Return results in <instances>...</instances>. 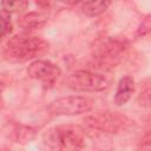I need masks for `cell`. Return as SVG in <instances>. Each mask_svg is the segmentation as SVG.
<instances>
[{"instance_id":"obj_1","label":"cell","mask_w":151,"mask_h":151,"mask_svg":"<svg viewBox=\"0 0 151 151\" xmlns=\"http://www.w3.org/2000/svg\"><path fill=\"white\" fill-rule=\"evenodd\" d=\"M48 44L41 38L18 34L11 38L4 48L5 59L13 63H24L47 52Z\"/></svg>"},{"instance_id":"obj_2","label":"cell","mask_w":151,"mask_h":151,"mask_svg":"<svg viewBox=\"0 0 151 151\" xmlns=\"http://www.w3.org/2000/svg\"><path fill=\"white\" fill-rule=\"evenodd\" d=\"M44 143L53 150H79L84 147V132L73 125H61L47 130Z\"/></svg>"},{"instance_id":"obj_3","label":"cell","mask_w":151,"mask_h":151,"mask_svg":"<svg viewBox=\"0 0 151 151\" xmlns=\"http://www.w3.org/2000/svg\"><path fill=\"white\" fill-rule=\"evenodd\" d=\"M123 42L113 39H106L98 44L93 50L92 54V65L99 70H111L113 68L124 53Z\"/></svg>"},{"instance_id":"obj_4","label":"cell","mask_w":151,"mask_h":151,"mask_svg":"<svg viewBox=\"0 0 151 151\" xmlns=\"http://www.w3.org/2000/svg\"><path fill=\"white\" fill-rule=\"evenodd\" d=\"M66 84L71 90L74 91L99 92L106 90L110 86V80L100 73L90 71H76L67 77Z\"/></svg>"},{"instance_id":"obj_5","label":"cell","mask_w":151,"mask_h":151,"mask_svg":"<svg viewBox=\"0 0 151 151\" xmlns=\"http://www.w3.org/2000/svg\"><path fill=\"white\" fill-rule=\"evenodd\" d=\"M93 101L87 97L70 96L63 97L53 100L48 105V111L52 114H64V116H78L87 113L92 110Z\"/></svg>"},{"instance_id":"obj_6","label":"cell","mask_w":151,"mask_h":151,"mask_svg":"<svg viewBox=\"0 0 151 151\" xmlns=\"http://www.w3.org/2000/svg\"><path fill=\"white\" fill-rule=\"evenodd\" d=\"M60 72L61 71L57 65L46 60H35L27 68V74L31 78L45 84H52L60 76Z\"/></svg>"},{"instance_id":"obj_7","label":"cell","mask_w":151,"mask_h":151,"mask_svg":"<svg viewBox=\"0 0 151 151\" xmlns=\"http://www.w3.org/2000/svg\"><path fill=\"white\" fill-rule=\"evenodd\" d=\"M133 91H134V80L132 79V77L130 76L123 77L118 83V87L114 96V103L118 106L126 104L130 100Z\"/></svg>"},{"instance_id":"obj_8","label":"cell","mask_w":151,"mask_h":151,"mask_svg":"<svg viewBox=\"0 0 151 151\" xmlns=\"http://www.w3.org/2000/svg\"><path fill=\"white\" fill-rule=\"evenodd\" d=\"M111 4V0H86L83 5V13L87 17H97L104 13Z\"/></svg>"},{"instance_id":"obj_9","label":"cell","mask_w":151,"mask_h":151,"mask_svg":"<svg viewBox=\"0 0 151 151\" xmlns=\"http://www.w3.org/2000/svg\"><path fill=\"white\" fill-rule=\"evenodd\" d=\"M46 21V15L42 13H29L20 19V25L24 28H33L44 25Z\"/></svg>"},{"instance_id":"obj_10","label":"cell","mask_w":151,"mask_h":151,"mask_svg":"<svg viewBox=\"0 0 151 151\" xmlns=\"http://www.w3.org/2000/svg\"><path fill=\"white\" fill-rule=\"evenodd\" d=\"M26 0H2L1 7L7 13H20L27 8Z\"/></svg>"},{"instance_id":"obj_11","label":"cell","mask_w":151,"mask_h":151,"mask_svg":"<svg viewBox=\"0 0 151 151\" xmlns=\"http://www.w3.org/2000/svg\"><path fill=\"white\" fill-rule=\"evenodd\" d=\"M12 31V22L9 13L5 12L4 9L0 11V35H7Z\"/></svg>"},{"instance_id":"obj_12","label":"cell","mask_w":151,"mask_h":151,"mask_svg":"<svg viewBox=\"0 0 151 151\" xmlns=\"http://www.w3.org/2000/svg\"><path fill=\"white\" fill-rule=\"evenodd\" d=\"M149 28H150V21H149V18H146V19L144 20V22L140 25L139 33H140L142 35H144V34H146V33L149 32Z\"/></svg>"},{"instance_id":"obj_13","label":"cell","mask_w":151,"mask_h":151,"mask_svg":"<svg viewBox=\"0 0 151 151\" xmlns=\"http://www.w3.org/2000/svg\"><path fill=\"white\" fill-rule=\"evenodd\" d=\"M59 1L66 5H76V4H79L81 0H59Z\"/></svg>"},{"instance_id":"obj_14","label":"cell","mask_w":151,"mask_h":151,"mask_svg":"<svg viewBox=\"0 0 151 151\" xmlns=\"http://www.w3.org/2000/svg\"><path fill=\"white\" fill-rule=\"evenodd\" d=\"M1 38H2V37H1V35H0V40H1Z\"/></svg>"},{"instance_id":"obj_15","label":"cell","mask_w":151,"mask_h":151,"mask_svg":"<svg viewBox=\"0 0 151 151\" xmlns=\"http://www.w3.org/2000/svg\"><path fill=\"white\" fill-rule=\"evenodd\" d=\"M0 93H1V91H0ZM0 97H1V94H0Z\"/></svg>"}]
</instances>
